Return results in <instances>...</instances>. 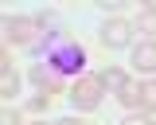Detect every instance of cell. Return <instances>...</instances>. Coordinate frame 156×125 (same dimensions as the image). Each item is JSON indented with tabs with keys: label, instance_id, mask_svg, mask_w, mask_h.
Listing matches in <instances>:
<instances>
[{
	"label": "cell",
	"instance_id": "obj_9",
	"mask_svg": "<svg viewBox=\"0 0 156 125\" xmlns=\"http://www.w3.org/2000/svg\"><path fill=\"white\" fill-rule=\"evenodd\" d=\"M136 27H140L144 35H152V39H156V8H152V4L136 12Z\"/></svg>",
	"mask_w": 156,
	"mask_h": 125
},
{
	"label": "cell",
	"instance_id": "obj_13",
	"mask_svg": "<svg viewBox=\"0 0 156 125\" xmlns=\"http://www.w3.org/2000/svg\"><path fill=\"white\" fill-rule=\"evenodd\" d=\"M0 125H20V113H16V109H12V105H8V109L0 113Z\"/></svg>",
	"mask_w": 156,
	"mask_h": 125
},
{
	"label": "cell",
	"instance_id": "obj_11",
	"mask_svg": "<svg viewBox=\"0 0 156 125\" xmlns=\"http://www.w3.org/2000/svg\"><path fill=\"white\" fill-rule=\"evenodd\" d=\"M117 102L129 105V109H133V105H140V86H136V82H125L121 90H117Z\"/></svg>",
	"mask_w": 156,
	"mask_h": 125
},
{
	"label": "cell",
	"instance_id": "obj_4",
	"mask_svg": "<svg viewBox=\"0 0 156 125\" xmlns=\"http://www.w3.org/2000/svg\"><path fill=\"white\" fill-rule=\"evenodd\" d=\"M35 20H27V16H4V47H31L35 43Z\"/></svg>",
	"mask_w": 156,
	"mask_h": 125
},
{
	"label": "cell",
	"instance_id": "obj_2",
	"mask_svg": "<svg viewBox=\"0 0 156 125\" xmlns=\"http://www.w3.org/2000/svg\"><path fill=\"white\" fill-rule=\"evenodd\" d=\"M66 98L74 102V109H98L101 98H105V82H101V74H82V78H74V86L66 90Z\"/></svg>",
	"mask_w": 156,
	"mask_h": 125
},
{
	"label": "cell",
	"instance_id": "obj_10",
	"mask_svg": "<svg viewBox=\"0 0 156 125\" xmlns=\"http://www.w3.org/2000/svg\"><path fill=\"white\" fill-rule=\"evenodd\" d=\"M140 109L144 113H156V78L140 82Z\"/></svg>",
	"mask_w": 156,
	"mask_h": 125
},
{
	"label": "cell",
	"instance_id": "obj_7",
	"mask_svg": "<svg viewBox=\"0 0 156 125\" xmlns=\"http://www.w3.org/2000/svg\"><path fill=\"white\" fill-rule=\"evenodd\" d=\"M0 94H4V98H16V94H20V74H16V66H4V70H0Z\"/></svg>",
	"mask_w": 156,
	"mask_h": 125
},
{
	"label": "cell",
	"instance_id": "obj_5",
	"mask_svg": "<svg viewBox=\"0 0 156 125\" xmlns=\"http://www.w3.org/2000/svg\"><path fill=\"white\" fill-rule=\"evenodd\" d=\"M133 66L136 74H156V39H144L140 47H133Z\"/></svg>",
	"mask_w": 156,
	"mask_h": 125
},
{
	"label": "cell",
	"instance_id": "obj_6",
	"mask_svg": "<svg viewBox=\"0 0 156 125\" xmlns=\"http://www.w3.org/2000/svg\"><path fill=\"white\" fill-rule=\"evenodd\" d=\"M58 98H62V86H58V82H55V86H39V94L27 102V109H31V113H47Z\"/></svg>",
	"mask_w": 156,
	"mask_h": 125
},
{
	"label": "cell",
	"instance_id": "obj_15",
	"mask_svg": "<svg viewBox=\"0 0 156 125\" xmlns=\"http://www.w3.org/2000/svg\"><path fill=\"white\" fill-rule=\"evenodd\" d=\"M35 125H47V121H35Z\"/></svg>",
	"mask_w": 156,
	"mask_h": 125
},
{
	"label": "cell",
	"instance_id": "obj_1",
	"mask_svg": "<svg viewBox=\"0 0 156 125\" xmlns=\"http://www.w3.org/2000/svg\"><path fill=\"white\" fill-rule=\"evenodd\" d=\"M47 70L55 74V78H82L86 74V47L78 39H66V35H51L47 43Z\"/></svg>",
	"mask_w": 156,
	"mask_h": 125
},
{
	"label": "cell",
	"instance_id": "obj_3",
	"mask_svg": "<svg viewBox=\"0 0 156 125\" xmlns=\"http://www.w3.org/2000/svg\"><path fill=\"white\" fill-rule=\"evenodd\" d=\"M129 39H133V23L121 20V16H113V20H105L98 27V43L105 51H121V47H129Z\"/></svg>",
	"mask_w": 156,
	"mask_h": 125
},
{
	"label": "cell",
	"instance_id": "obj_8",
	"mask_svg": "<svg viewBox=\"0 0 156 125\" xmlns=\"http://www.w3.org/2000/svg\"><path fill=\"white\" fill-rule=\"evenodd\" d=\"M101 82H105V90H113V94H117L129 78H125V70H121V66H105V70H101Z\"/></svg>",
	"mask_w": 156,
	"mask_h": 125
},
{
	"label": "cell",
	"instance_id": "obj_12",
	"mask_svg": "<svg viewBox=\"0 0 156 125\" xmlns=\"http://www.w3.org/2000/svg\"><path fill=\"white\" fill-rule=\"evenodd\" d=\"M121 125H156V121H152V113H129Z\"/></svg>",
	"mask_w": 156,
	"mask_h": 125
},
{
	"label": "cell",
	"instance_id": "obj_14",
	"mask_svg": "<svg viewBox=\"0 0 156 125\" xmlns=\"http://www.w3.org/2000/svg\"><path fill=\"white\" fill-rule=\"evenodd\" d=\"M55 125H90V121H82V117H62V121H55Z\"/></svg>",
	"mask_w": 156,
	"mask_h": 125
}]
</instances>
